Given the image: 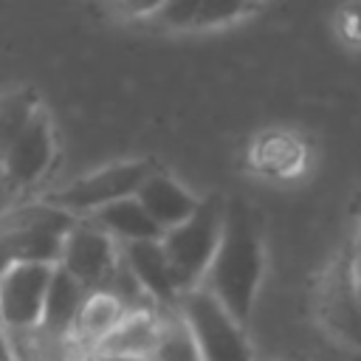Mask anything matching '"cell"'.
<instances>
[{
	"label": "cell",
	"instance_id": "2e32d148",
	"mask_svg": "<svg viewBox=\"0 0 361 361\" xmlns=\"http://www.w3.org/2000/svg\"><path fill=\"white\" fill-rule=\"evenodd\" d=\"M130 307H138V305H130L118 290L113 288H99V290H87L85 302H82V310L76 316V327L73 333L79 338H85L87 344L99 347L121 322L124 316L130 313Z\"/></svg>",
	"mask_w": 361,
	"mask_h": 361
},
{
	"label": "cell",
	"instance_id": "3957f363",
	"mask_svg": "<svg viewBox=\"0 0 361 361\" xmlns=\"http://www.w3.org/2000/svg\"><path fill=\"white\" fill-rule=\"evenodd\" d=\"M223 223H226V197L206 195L189 220L164 231L161 245L169 259V271L178 293H186L203 285L214 262V254L220 248Z\"/></svg>",
	"mask_w": 361,
	"mask_h": 361
},
{
	"label": "cell",
	"instance_id": "8992f818",
	"mask_svg": "<svg viewBox=\"0 0 361 361\" xmlns=\"http://www.w3.org/2000/svg\"><path fill=\"white\" fill-rule=\"evenodd\" d=\"M313 310L324 333L350 350H361V296L353 276V243L322 271L313 293Z\"/></svg>",
	"mask_w": 361,
	"mask_h": 361
},
{
	"label": "cell",
	"instance_id": "7402d4cb",
	"mask_svg": "<svg viewBox=\"0 0 361 361\" xmlns=\"http://www.w3.org/2000/svg\"><path fill=\"white\" fill-rule=\"evenodd\" d=\"M110 3L124 17H135V20H152L166 6V0H110Z\"/></svg>",
	"mask_w": 361,
	"mask_h": 361
},
{
	"label": "cell",
	"instance_id": "4fadbf2b",
	"mask_svg": "<svg viewBox=\"0 0 361 361\" xmlns=\"http://www.w3.org/2000/svg\"><path fill=\"white\" fill-rule=\"evenodd\" d=\"M307 147L290 130H262L248 147V166L274 180H290L305 172Z\"/></svg>",
	"mask_w": 361,
	"mask_h": 361
},
{
	"label": "cell",
	"instance_id": "277c9868",
	"mask_svg": "<svg viewBox=\"0 0 361 361\" xmlns=\"http://www.w3.org/2000/svg\"><path fill=\"white\" fill-rule=\"evenodd\" d=\"M158 169H161V164L152 158L116 161V164H107L102 169H93V172L71 180L62 189L48 192L42 200L73 214V217H90L110 203L135 197L138 189L147 183V178H152Z\"/></svg>",
	"mask_w": 361,
	"mask_h": 361
},
{
	"label": "cell",
	"instance_id": "d6986e66",
	"mask_svg": "<svg viewBox=\"0 0 361 361\" xmlns=\"http://www.w3.org/2000/svg\"><path fill=\"white\" fill-rule=\"evenodd\" d=\"M42 107L39 93L31 85H17L0 90V161L6 158L8 147L17 141V135L31 124L37 110Z\"/></svg>",
	"mask_w": 361,
	"mask_h": 361
},
{
	"label": "cell",
	"instance_id": "9c48e42d",
	"mask_svg": "<svg viewBox=\"0 0 361 361\" xmlns=\"http://www.w3.org/2000/svg\"><path fill=\"white\" fill-rule=\"evenodd\" d=\"M56 155V135H54V118L48 107L42 104L31 124L17 135V141L8 147L6 158L0 161V175L8 189L20 192L42 180L54 164Z\"/></svg>",
	"mask_w": 361,
	"mask_h": 361
},
{
	"label": "cell",
	"instance_id": "8fae6325",
	"mask_svg": "<svg viewBox=\"0 0 361 361\" xmlns=\"http://www.w3.org/2000/svg\"><path fill=\"white\" fill-rule=\"evenodd\" d=\"M164 310L166 307H158V305L130 307L124 322L96 347L99 358H104V361H147V355L152 353V347L158 341Z\"/></svg>",
	"mask_w": 361,
	"mask_h": 361
},
{
	"label": "cell",
	"instance_id": "e0dca14e",
	"mask_svg": "<svg viewBox=\"0 0 361 361\" xmlns=\"http://www.w3.org/2000/svg\"><path fill=\"white\" fill-rule=\"evenodd\" d=\"M96 226H102L116 243H135V240H161V226L147 214V209L138 203V197H127L118 203H110L90 214Z\"/></svg>",
	"mask_w": 361,
	"mask_h": 361
},
{
	"label": "cell",
	"instance_id": "484cf974",
	"mask_svg": "<svg viewBox=\"0 0 361 361\" xmlns=\"http://www.w3.org/2000/svg\"><path fill=\"white\" fill-rule=\"evenodd\" d=\"M358 237H361V228H358Z\"/></svg>",
	"mask_w": 361,
	"mask_h": 361
},
{
	"label": "cell",
	"instance_id": "cb8c5ba5",
	"mask_svg": "<svg viewBox=\"0 0 361 361\" xmlns=\"http://www.w3.org/2000/svg\"><path fill=\"white\" fill-rule=\"evenodd\" d=\"M0 361H20L14 347H11V338H8V330L0 327Z\"/></svg>",
	"mask_w": 361,
	"mask_h": 361
},
{
	"label": "cell",
	"instance_id": "4316f807",
	"mask_svg": "<svg viewBox=\"0 0 361 361\" xmlns=\"http://www.w3.org/2000/svg\"><path fill=\"white\" fill-rule=\"evenodd\" d=\"M99 361H104V358H99Z\"/></svg>",
	"mask_w": 361,
	"mask_h": 361
},
{
	"label": "cell",
	"instance_id": "44dd1931",
	"mask_svg": "<svg viewBox=\"0 0 361 361\" xmlns=\"http://www.w3.org/2000/svg\"><path fill=\"white\" fill-rule=\"evenodd\" d=\"M338 31L347 42L361 45V0H350L338 11Z\"/></svg>",
	"mask_w": 361,
	"mask_h": 361
},
{
	"label": "cell",
	"instance_id": "ffe728a7",
	"mask_svg": "<svg viewBox=\"0 0 361 361\" xmlns=\"http://www.w3.org/2000/svg\"><path fill=\"white\" fill-rule=\"evenodd\" d=\"M147 361H203L200 347H197L189 324L178 313V307L164 310L161 333H158V341H155L152 353L147 355Z\"/></svg>",
	"mask_w": 361,
	"mask_h": 361
},
{
	"label": "cell",
	"instance_id": "30bf717a",
	"mask_svg": "<svg viewBox=\"0 0 361 361\" xmlns=\"http://www.w3.org/2000/svg\"><path fill=\"white\" fill-rule=\"evenodd\" d=\"M118 245H121L124 268L130 271L135 285L144 290V296L158 307H175L180 293L175 288L161 240H135V243H118Z\"/></svg>",
	"mask_w": 361,
	"mask_h": 361
},
{
	"label": "cell",
	"instance_id": "603a6c76",
	"mask_svg": "<svg viewBox=\"0 0 361 361\" xmlns=\"http://www.w3.org/2000/svg\"><path fill=\"white\" fill-rule=\"evenodd\" d=\"M353 276H355V288L361 296V237L353 240Z\"/></svg>",
	"mask_w": 361,
	"mask_h": 361
},
{
	"label": "cell",
	"instance_id": "6da1fadb",
	"mask_svg": "<svg viewBox=\"0 0 361 361\" xmlns=\"http://www.w3.org/2000/svg\"><path fill=\"white\" fill-rule=\"evenodd\" d=\"M262 274L265 243L259 217L243 197H228L220 248L203 279V288L214 293L240 324H248L254 299L262 285Z\"/></svg>",
	"mask_w": 361,
	"mask_h": 361
},
{
	"label": "cell",
	"instance_id": "9a60e30c",
	"mask_svg": "<svg viewBox=\"0 0 361 361\" xmlns=\"http://www.w3.org/2000/svg\"><path fill=\"white\" fill-rule=\"evenodd\" d=\"M20 361H99L93 344L76 333H48L42 327L8 333Z\"/></svg>",
	"mask_w": 361,
	"mask_h": 361
},
{
	"label": "cell",
	"instance_id": "ba28073f",
	"mask_svg": "<svg viewBox=\"0 0 361 361\" xmlns=\"http://www.w3.org/2000/svg\"><path fill=\"white\" fill-rule=\"evenodd\" d=\"M56 265L25 262L0 274V319L8 333L34 330L42 324L45 296Z\"/></svg>",
	"mask_w": 361,
	"mask_h": 361
},
{
	"label": "cell",
	"instance_id": "7a4b0ae2",
	"mask_svg": "<svg viewBox=\"0 0 361 361\" xmlns=\"http://www.w3.org/2000/svg\"><path fill=\"white\" fill-rule=\"evenodd\" d=\"M76 220L79 217L45 200L20 203L0 212V274L25 262L56 265L65 237Z\"/></svg>",
	"mask_w": 361,
	"mask_h": 361
},
{
	"label": "cell",
	"instance_id": "52a82bcc",
	"mask_svg": "<svg viewBox=\"0 0 361 361\" xmlns=\"http://www.w3.org/2000/svg\"><path fill=\"white\" fill-rule=\"evenodd\" d=\"M87 290L110 288L124 268L121 245L90 217H79L65 237L62 257L56 262Z\"/></svg>",
	"mask_w": 361,
	"mask_h": 361
},
{
	"label": "cell",
	"instance_id": "5bb4252c",
	"mask_svg": "<svg viewBox=\"0 0 361 361\" xmlns=\"http://www.w3.org/2000/svg\"><path fill=\"white\" fill-rule=\"evenodd\" d=\"M135 197L147 209V214L161 226V231L180 226L200 206V200L186 186H180L172 175H166L164 169H158L152 178H147V183L138 189Z\"/></svg>",
	"mask_w": 361,
	"mask_h": 361
},
{
	"label": "cell",
	"instance_id": "ac0fdd59",
	"mask_svg": "<svg viewBox=\"0 0 361 361\" xmlns=\"http://www.w3.org/2000/svg\"><path fill=\"white\" fill-rule=\"evenodd\" d=\"M85 296H87V288L76 282L65 268L56 265L48 296H45V313L39 327L48 333H73Z\"/></svg>",
	"mask_w": 361,
	"mask_h": 361
},
{
	"label": "cell",
	"instance_id": "d4e9b609",
	"mask_svg": "<svg viewBox=\"0 0 361 361\" xmlns=\"http://www.w3.org/2000/svg\"><path fill=\"white\" fill-rule=\"evenodd\" d=\"M0 327H6V324H3V319H0Z\"/></svg>",
	"mask_w": 361,
	"mask_h": 361
},
{
	"label": "cell",
	"instance_id": "5b68a950",
	"mask_svg": "<svg viewBox=\"0 0 361 361\" xmlns=\"http://www.w3.org/2000/svg\"><path fill=\"white\" fill-rule=\"evenodd\" d=\"M175 307L189 324L203 361H257L245 336V324H240L203 285L180 293Z\"/></svg>",
	"mask_w": 361,
	"mask_h": 361
},
{
	"label": "cell",
	"instance_id": "7c38bea8",
	"mask_svg": "<svg viewBox=\"0 0 361 361\" xmlns=\"http://www.w3.org/2000/svg\"><path fill=\"white\" fill-rule=\"evenodd\" d=\"M262 0H166V6L149 20L172 31H200L237 23L248 17Z\"/></svg>",
	"mask_w": 361,
	"mask_h": 361
}]
</instances>
